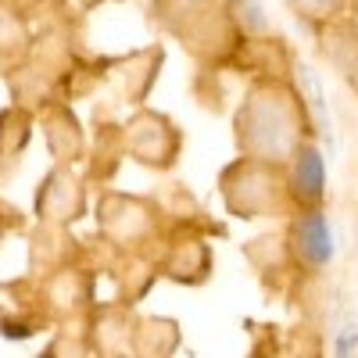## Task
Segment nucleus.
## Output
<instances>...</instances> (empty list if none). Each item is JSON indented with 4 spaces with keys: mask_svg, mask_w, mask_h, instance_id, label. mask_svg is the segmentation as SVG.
Returning a JSON list of instances; mask_svg holds the SVG:
<instances>
[{
    "mask_svg": "<svg viewBox=\"0 0 358 358\" xmlns=\"http://www.w3.org/2000/svg\"><path fill=\"white\" fill-rule=\"evenodd\" d=\"M297 251L308 265H326L334 258V233H330V222L326 215L312 212L297 222Z\"/></svg>",
    "mask_w": 358,
    "mask_h": 358,
    "instance_id": "f257e3e1",
    "label": "nucleus"
},
{
    "mask_svg": "<svg viewBox=\"0 0 358 358\" xmlns=\"http://www.w3.org/2000/svg\"><path fill=\"white\" fill-rule=\"evenodd\" d=\"M294 187L297 194H301L305 201H319L322 190H326V165L319 158V151H312V147H305L301 155H297V169H294Z\"/></svg>",
    "mask_w": 358,
    "mask_h": 358,
    "instance_id": "f03ea898",
    "label": "nucleus"
},
{
    "mask_svg": "<svg viewBox=\"0 0 358 358\" xmlns=\"http://www.w3.org/2000/svg\"><path fill=\"white\" fill-rule=\"evenodd\" d=\"M33 334V326H8L4 322V337H11V341H22V337H29Z\"/></svg>",
    "mask_w": 358,
    "mask_h": 358,
    "instance_id": "7ed1b4c3",
    "label": "nucleus"
}]
</instances>
